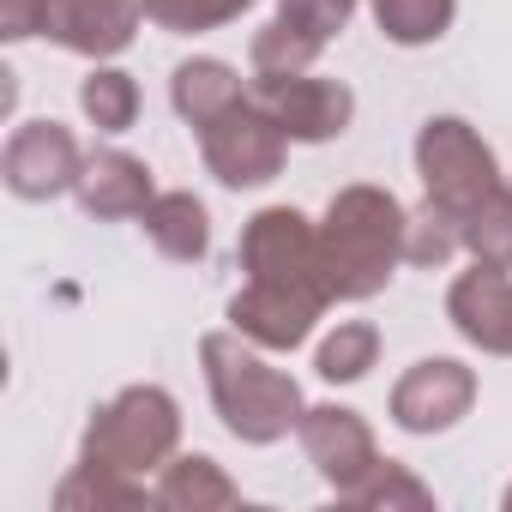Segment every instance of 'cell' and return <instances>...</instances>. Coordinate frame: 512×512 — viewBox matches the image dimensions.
I'll return each instance as SVG.
<instances>
[{"instance_id":"10","label":"cell","mask_w":512,"mask_h":512,"mask_svg":"<svg viewBox=\"0 0 512 512\" xmlns=\"http://www.w3.org/2000/svg\"><path fill=\"white\" fill-rule=\"evenodd\" d=\"M296 440H302V452H308L314 476H320L338 500H344V494L374 470V464H380V440H374L368 416H362V410H350V404H308V416H302Z\"/></svg>"},{"instance_id":"22","label":"cell","mask_w":512,"mask_h":512,"mask_svg":"<svg viewBox=\"0 0 512 512\" xmlns=\"http://www.w3.org/2000/svg\"><path fill=\"white\" fill-rule=\"evenodd\" d=\"M344 506H362V512H428V506H434V488H428L410 464L380 458V464L344 494Z\"/></svg>"},{"instance_id":"16","label":"cell","mask_w":512,"mask_h":512,"mask_svg":"<svg viewBox=\"0 0 512 512\" xmlns=\"http://www.w3.org/2000/svg\"><path fill=\"white\" fill-rule=\"evenodd\" d=\"M235 103H247V79L229 67V61H217V55H193V61H181L175 73H169V109L199 133V127H211L217 115H229Z\"/></svg>"},{"instance_id":"28","label":"cell","mask_w":512,"mask_h":512,"mask_svg":"<svg viewBox=\"0 0 512 512\" xmlns=\"http://www.w3.org/2000/svg\"><path fill=\"white\" fill-rule=\"evenodd\" d=\"M500 506H506V512H512V482H506V494H500Z\"/></svg>"},{"instance_id":"4","label":"cell","mask_w":512,"mask_h":512,"mask_svg":"<svg viewBox=\"0 0 512 512\" xmlns=\"http://www.w3.org/2000/svg\"><path fill=\"white\" fill-rule=\"evenodd\" d=\"M416 175H422V199L440 205L446 217H470L488 193L506 187V169L494 157V145L464 121V115H428L416 127Z\"/></svg>"},{"instance_id":"1","label":"cell","mask_w":512,"mask_h":512,"mask_svg":"<svg viewBox=\"0 0 512 512\" xmlns=\"http://www.w3.org/2000/svg\"><path fill=\"white\" fill-rule=\"evenodd\" d=\"M404 229L410 211L392 187L380 181H350L326 199L320 217V266L332 302H374L398 266H404Z\"/></svg>"},{"instance_id":"13","label":"cell","mask_w":512,"mask_h":512,"mask_svg":"<svg viewBox=\"0 0 512 512\" xmlns=\"http://www.w3.org/2000/svg\"><path fill=\"white\" fill-rule=\"evenodd\" d=\"M145 25V7L139 0H49V19H43V37L67 55H85V61H115L121 49H133Z\"/></svg>"},{"instance_id":"21","label":"cell","mask_w":512,"mask_h":512,"mask_svg":"<svg viewBox=\"0 0 512 512\" xmlns=\"http://www.w3.org/2000/svg\"><path fill=\"white\" fill-rule=\"evenodd\" d=\"M79 115L97 133H127L139 121V85H133V73H121L109 61H91V73L79 79Z\"/></svg>"},{"instance_id":"26","label":"cell","mask_w":512,"mask_h":512,"mask_svg":"<svg viewBox=\"0 0 512 512\" xmlns=\"http://www.w3.org/2000/svg\"><path fill=\"white\" fill-rule=\"evenodd\" d=\"M278 19L290 25V31H302L308 43H332V37H344V25L356 19V0H278Z\"/></svg>"},{"instance_id":"5","label":"cell","mask_w":512,"mask_h":512,"mask_svg":"<svg viewBox=\"0 0 512 512\" xmlns=\"http://www.w3.org/2000/svg\"><path fill=\"white\" fill-rule=\"evenodd\" d=\"M235 266L253 284H284V290H314L332 302L326 290V266H320V223L296 205H260L241 223L235 241Z\"/></svg>"},{"instance_id":"19","label":"cell","mask_w":512,"mask_h":512,"mask_svg":"<svg viewBox=\"0 0 512 512\" xmlns=\"http://www.w3.org/2000/svg\"><path fill=\"white\" fill-rule=\"evenodd\" d=\"M374 362H380V326L374 320H338L314 350V374L326 386H356V380H368Z\"/></svg>"},{"instance_id":"9","label":"cell","mask_w":512,"mask_h":512,"mask_svg":"<svg viewBox=\"0 0 512 512\" xmlns=\"http://www.w3.org/2000/svg\"><path fill=\"white\" fill-rule=\"evenodd\" d=\"M470 404H476V368L458 356H422L398 374L386 416L404 434H446L470 416Z\"/></svg>"},{"instance_id":"23","label":"cell","mask_w":512,"mask_h":512,"mask_svg":"<svg viewBox=\"0 0 512 512\" xmlns=\"http://www.w3.org/2000/svg\"><path fill=\"white\" fill-rule=\"evenodd\" d=\"M458 235H464V253H470L476 266L512 272V175H506L500 193H488V199L458 223Z\"/></svg>"},{"instance_id":"14","label":"cell","mask_w":512,"mask_h":512,"mask_svg":"<svg viewBox=\"0 0 512 512\" xmlns=\"http://www.w3.org/2000/svg\"><path fill=\"white\" fill-rule=\"evenodd\" d=\"M73 199H79V211L91 223H127V217H139L157 199V181H151L145 157H133L121 145H103V151L85 157V175H79Z\"/></svg>"},{"instance_id":"17","label":"cell","mask_w":512,"mask_h":512,"mask_svg":"<svg viewBox=\"0 0 512 512\" xmlns=\"http://www.w3.org/2000/svg\"><path fill=\"white\" fill-rule=\"evenodd\" d=\"M157 506L163 512H229L241 506V488L229 482V470L205 452H175L163 470H157Z\"/></svg>"},{"instance_id":"18","label":"cell","mask_w":512,"mask_h":512,"mask_svg":"<svg viewBox=\"0 0 512 512\" xmlns=\"http://www.w3.org/2000/svg\"><path fill=\"white\" fill-rule=\"evenodd\" d=\"M55 506L61 512H145V506H157V488H145L139 476H121V470L73 464L55 488Z\"/></svg>"},{"instance_id":"25","label":"cell","mask_w":512,"mask_h":512,"mask_svg":"<svg viewBox=\"0 0 512 512\" xmlns=\"http://www.w3.org/2000/svg\"><path fill=\"white\" fill-rule=\"evenodd\" d=\"M452 253H464V235H458V217H446L440 205H416L410 211V229H404V266H446Z\"/></svg>"},{"instance_id":"3","label":"cell","mask_w":512,"mask_h":512,"mask_svg":"<svg viewBox=\"0 0 512 512\" xmlns=\"http://www.w3.org/2000/svg\"><path fill=\"white\" fill-rule=\"evenodd\" d=\"M181 452V404L163 386H121L115 398H103L79 434V464L97 470H121V476H157L169 458Z\"/></svg>"},{"instance_id":"6","label":"cell","mask_w":512,"mask_h":512,"mask_svg":"<svg viewBox=\"0 0 512 512\" xmlns=\"http://www.w3.org/2000/svg\"><path fill=\"white\" fill-rule=\"evenodd\" d=\"M199 157H205V175H217V187L247 193V187H266V181L284 175L290 133L247 97L229 115H217L211 127H199Z\"/></svg>"},{"instance_id":"15","label":"cell","mask_w":512,"mask_h":512,"mask_svg":"<svg viewBox=\"0 0 512 512\" xmlns=\"http://www.w3.org/2000/svg\"><path fill=\"white\" fill-rule=\"evenodd\" d=\"M139 229H145V241L163 253V260H175V266H199L205 253H211V211H205V199H193L187 187L157 193V199L139 211Z\"/></svg>"},{"instance_id":"12","label":"cell","mask_w":512,"mask_h":512,"mask_svg":"<svg viewBox=\"0 0 512 512\" xmlns=\"http://www.w3.org/2000/svg\"><path fill=\"white\" fill-rule=\"evenodd\" d=\"M446 326L482 356H512V272L470 260V272L446 284Z\"/></svg>"},{"instance_id":"24","label":"cell","mask_w":512,"mask_h":512,"mask_svg":"<svg viewBox=\"0 0 512 512\" xmlns=\"http://www.w3.org/2000/svg\"><path fill=\"white\" fill-rule=\"evenodd\" d=\"M139 7H145V25H157L169 37H205V31L235 25L253 0H139Z\"/></svg>"},{"instance_id":"27","label":"cell","mask_w":512,"mask_h":512,"mask_svg":"<svg viewBox=\"0 0 512 512\" xmlns=\"http://www.w3.org/2000/svg\"><path fill=\"white\" fill-rule=\"evenodd\" d=\"M49 0H0V43H31L43 37Z\"/></svg>"},{"instance_id":"8","label":"cell","mask_w":512,"mask_h":512,"mask_svg":"<svg viewBox=\"0 0 512 512\" xmlns=\"http://www.w3.org/2000/svg\"><path fill=\"white\" fill-rule=\"evenodd\" d=\"M79 175H85V151H79L73 127H61L55 115L19 121L13 139H7V151H0V181H7L13 199H31V205L73 193Z\"/></svg>"},{"instance_id":"2","label":"cell","mask_w":512,"mask_h":512,"mask_svg":"<svg viewBox=\"0 0 512 512\" xmlns=\"http://www.w3.org/2000/svg\"><path fill=\"white\" fill-rule=\"evenodd\" d=\"M199 368H205V392L217 422L241 440V446H278L302 428L308 398L296 386V374L272 368L260 344H247L235 326L205 332L199 338Z\"/></svg>"},{"instance_id":"7","label":"cell","mask_w":512,"mask_h":512,"mask_svg":"<svg viewBox=\"0 0 512 512\" xmlns=\"http://www.w3.org/2000/svg\"><path fill=\"white\" fill-rule=\"evenodd\" d=\"M247 97L290 133V145H332L356 121V91L344 79L314 73V67L308 73H253Z\"/></svg>"},{"instance_id":"20","label":"cell","mask_w":512,"mask_h":512,"mask_svg":"<svg viewBox=\"0 0 512 512\" xmlns=\"http://www.w3.org/2000/svg\"><path fill=\"white\" fill-rule=\"evenodd\" d=\"M368 13H374V25H380L386 43H398V49H428V43H440V37L452 31L458 0H368Z\"/></svg>"},{"instance_id":"11","label":"cell","mask_w":512,"mask_h":512,"mask_svg":"<svg viewBox=\"0 0 512 512\" xmlns=\"http://www.w3.org/2000/svg\"><path fill=\"white\" fill-rule=\"evenodd\" d=\"M326 296H314V290H284V284H241L235 296H229V326L247 338V344H260V350H272V356H284V350H302L308 338H314V326L326 320Z\"/></svg>"}]
</instances>
